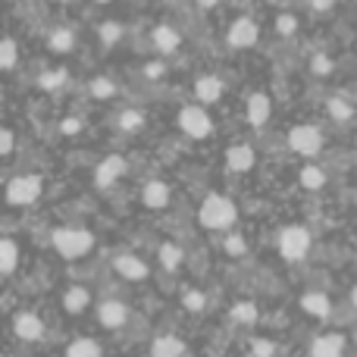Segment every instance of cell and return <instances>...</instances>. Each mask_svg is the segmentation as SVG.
Instances as JSON below:
<instances>
[{"mask_svg":"<svg viewBox=\"0 0 357 357\" xmlns=\"http://www.w3.org/2000/svg\"><path fill=\"white\" fill-rule=\"evenodd\" d=\"M66 79H69L66 69H47V73L38 75V88L41 91H56V88L66 85Z\"/></svg>","mask_w":357,"mask_h":357,"instance_id":"obj_28","label":"cell"},{"mask_svg":"<svg viewBox=\"0 0 357 357\" xmlns=\"http://www.w3.org/2000/svg\"><path fill=\"white\" fill-rule=\"evenodd\" d=\"M98 3H110V0H98Z\"/></svg>","mask_w":357,"mask_h":357,"instance_id":"obj_44","label":"cell"},{"mask_svg":"<svg viewBox=\"0 0 357 357\" xmlns=\"http://www.w3.org/2000/svg\"><path fill=\"white\" fill-rule=\"evenodd\" d=\"M178 129L185 132L188 138H210L213 135V119H210V113L204 110L201 104H191V107H182L178 110Z\"/></svg>","mask_w":357,"mask_h":357,"instance_id":"obj_5","label":"cell"},{"mask_svg":"<svg viewBox=\"0 0 357 357\" xmlns=\"http://www.w3.org/2000/svg\"><path fill=\"white\" fill-rule=\"evenodd\" d=\"M229 317H232V323H238V326L251 329L254 323H257L260 314H257V304H254V301H238V304H232Z\"/></svg>","mask_w":357,"mask_h":357,"instance_id":"obj_24","label":"cell"},{"mask_svg":"<svg viewBox=\"0 0 357 357\" xmlns=\"http://www.w3.org/2000/svg\"><path fill=\"white\" fill-rule=\"evenodd\" d=\"M60 132H63V135H79V132H82V119L79 116H66L60 123Z\"/></svg>","mask_w":357,"mask_h":357,"instance_id":"obj_39","label":"cell"},{"mask_svg":"<svg viewBox=\"0 0 357 357\" xmlns=\"http://www.w3.org/2000/svg\"><path fill=\"white\" fill-rule=\"evenodd\" d=\"M222 251L229 254V257H241V254L248 251V245H245V238H241V235H226V238H222Z\"/></svg>","mask_w":357,"mask_h":357,"instance_id":"obj_35","label":"cell"},{"mask_svg":"<svg viewBox=\"0 0 357 357\" xmlns=\"http://www.w3.org/2000/svg\"><path fill=\"white\" fill-rule=\"evenodd\" d=\"M254 148L251 144H232V148L226 151V167L232 169V173H248V169L254 167Z\"/></svg>","mask_w":357,"mask_h":357,"instance_id":"obj_16","label":"cell"},{"mask_svg":"<svg viewBox=\"0 0 357 357\" xmlns=\"http://www.w3.org/2000/svg\"><path fill=\"white\" fill-rule=\"evenodd\" d=\"M251 357H276V342H270V339H251Z\"/></svg>","mask_w":357,"mask_h":357,"instance_id":"obj_37","label":"cell"},{"mask_svg":"<svg viewBox=\"0 0 357 357\" xmlns=\"http://www.w3.org/2000/svg\"><path fill=\"white\" fill-rule=\"evenodd\" d=\"M16 264H19V245L6 235L3 241H0V273L3 276H10L13 270H16Z\"/></svg>","mask_w":357,"mask_h":357,"instance_id":"obj_25","label":"cell"},{"mask_svg":"<svg viewBox=\"0 0 357 357\" xmlns=\"http://www.w3.org/2000/svg\"><path fill=\"white\" fill-rule=\"evenodd\" d=\"M47 47L54 50V54H69V50L75 47V35H73L69 29H56V31H50Z\"/></svg>","mask_w":357,"mask_h":357,"instance_id":"obj_27","label":"cell"},{"mask_svg":"<svg viewBox=\"0 0 357 357\" xmlns=\"http://www.w3.org/2000/svg\"><path fill=\"white\" fill-rule=\"evenodd\" d=\"M270 113H273V104H270V98H266V94L257 91V94H251V98H248V123H251L254 129L266 126Z\"/></svg>","mask_w":357,"mask_h":357,"instance_id":"obj_17","label":"cell"},{"mask_svg":"<svg viewBox=\"0 0 357 357\" xmlns=\"http://www.w3.org/2000/svg\"><path fill=\"white\" fill-rule=\"evenodd\" d=\"M50 245H54V251L60 254V257L79 260L94 248V235L88 232V229H79V226H60L54 235H50Z\"/></svg>","mask_w":357,"mask_h":357,"instance_id":"obj_2","label":"cell"},{"mask_svg":"<svg viewBox=\"0 0 357 357\" xmlns=\"http://www.w3.org/2000/svg\"><path fill=\"white\" fill-rule=\"evenodd\" d=\"M142 201L148 204L151 210H163L169 204V185L160 182V178L148 182V185H144V191H142Z\"/></svg>","mask_w":357,"mask_h":357,"instance_id":"obj_20","label":"cell"},{"mask_svg":"<svg viewBox=\"0 0 357 357\" xmlns=\"http://www.w3.org/2000/svg\"><path fill=\"white\" fill-rule=\"evenodd\" d=\"M163 73H167V66H163V63H148V66H144V75H148V79H163Z\"/></svg>","mask_w":357,"mask_h":357,"instance_id":"obj_40","label":"cell"},{"mask_svg":"<svg viewBox=\"0 0 357 357\" xmlns=\"http://www.w3.org/2000/svg\"><path fill=\"white\" fill-rule=\"evenodd\" d=\"M66 357H104V348H100V342L82 335V339H73L66 345Z\"/></svg>","mask_w":357,"mask_h":357,"instance_id":"obj_23","label":"cell"},{"mask_svg":"<svg viewBox=\"0 0 357 357\" xmlns=\"http://www.w3.org/2000/svg\"><path fill=\"white\" fill-rule=\"evenodd\" d=\"M13 148H16V138H13V129H3V132H0V154L10 157V154H13Z\"/></svg>","mask_w":357,"mask_h":357,"instance_id":"obj_38","label":"cell"},{"mask_svg":"<svg viewBox=\"0 0 357 357\" xmlns=\"http://www.w3.org/2000/svg\"><path fill=\"white\" fill-rule=\"evenodd\" d=\"M310 6H314V13H329L335 6V0H310Z\"/></svg>","mask_w":357,"mask_h":357,"instance_id":"obj_41","label":"cell"},{"mask_svg":"<svg viewBox=\"0 0 357 357\" xmlns=\"http://www.w3.org/2000/svg\"><path fill=\"white\" fill-rule=\"evenodd\" d=\"M123 173H126V160L119 154H110L107 160L98 163V169H94V185H98V188H110Z\"/></svg>","mask_w":357,"mask_h":357,"instance_id":"obj_13","label":"cell"},{"mask_svg":"<svg viewBox=\"0 0 357 357\" xmlns=\"http://www.w3.org/2000/svg\"><path fill=\"white\" fill-rule=\"evenodd\" d=\"M333 69H335V63H333V56H326V54H314V60H310V73L314 75H333Z\"/></svg>","mask_w":357,"mask_h":357,"instance_id":"obj_34","label":"cell"},{"mask_svg":"<svg viewBox=\"0 0 357 357\" xmlns=\"http://www.w3.org/2000/svg\"><path fill=\"white\" fill-rule=\"evenodd\" d=\"M326 113L333 123H351L354 119V107L348 98H342V94H333V98L326 100Z\"/></svg>","mask_w":357,"mask_h":357,"instance_id":"obj_21","label":"cell"},{"mask_svg":"<svg viewBox=\"0 0 357 357\" xmlns=\"http://www.w3.org/2000/svg\"><path fill=\"white\" fill-rule=\"evenodd\" d=\"M348 301H351V307L357 310V285H354V289H351V295H348Z\"/></svg>","mask_w":357,"mask_h":357,"instance_id":"obj_43","label":"cell"},{"mask_svg":"<svg viewBox=\"0 0 357 357\" xmlns=\"http://www.w3.org/2000/svg\"><path fill=\"white\" fill-rule=\"evenodd\" d=\"M195 3H197V6H201V10H213V6H216V3H220V0H195Z\"/></svg>","mask_w":357,"mask_h":357,"instance_id":"obj_42","label":"cell"},{"mask_svg":"<svg viewBox=\"0 0 357 357\" xmlns=\"http://www.w3.org/2000/svg\"><path fill=\"white\" fill-rule=\"evenodd\" d=\"M195 98L201 100V104H216V100L222 98V79L220 75H201V79L195 82Z\"/></svg>","mask_w":357,"mask_h":357,"instance_id":"obj_18","label":"cell"},{"mask_svg":"<svg viewBox=\"0 0 357 357\" xmlns=\"http://www.w3.org/2000/svg\"><path fill=\"white\" fill-rule=\"evenodd\" d=\"M276 31H279L282 38L295 35V31H298V19L291 16V13H279V16H276Z\"/></svg>","mask_w":357,"mask_h":357,"instance_id":"obj_36","label":"cell"},{"mask_svg":"<svg viewBox=\"0 0 357 357\" xmlns=\"http://www.w3.org/2000/svg\"><path fill=\"white\" fill-rule=\"evenodd\" d=\"M54 3H60V0H54Z\"/></svg>","mask_w":357,"mask_h":357,"instance_id":"obj_45","label":"cell"},{"mask_svg":"<svg viewBox=\"0 0 357 357\" xmlns=\"http://www.w3.org/2000/svg\"><path fill=\"white\" fill-rule=\"evenodd\" d=\"M238 220V207L232 204V197L226 195H207L197 210V222L204 229H213V232H226V229L235 226Z\"/></svg>","mask_w":357,"mask_h":357,"instance_id":"obj_1","label":"cell"},{"mask_svg":"<svg viewBox=\"0 0 357 357\" xmlns=\"http://www.w3.org/2000/svg\"><path fill=\"white\" fill-rule=\"evenodd\" d=\"M142 123H144L142 110H123V113H119V129H123V132L142 129Z\"/></svg>","mask_w":357,"mask_h":357,"instance_id":"obj_32","label":"cell"},{"mask_svg":"<svg viewBox=\"0 0 357 357\" xmlns=\"http://www.w3.org/2000/svg\"><path fill=\"white\" fill-rule=\"evenodd\" d=\"M182 307L188 310V314H204V310H207V295H204L201 289H188L182 295Z\"/></svg>","mask_w":357,"mask_h":357,"instance_id":"obj_30","label":"cell"},{"mask_svg":"<svg viewBox=\"0 0 357 357\" xmlns=\"http://www.w3.org/2000/svg\"><path fill=\"white\" fill-rule=\"evenodd\" d=\"M0 66H3L6 73L16 66V41H13V38H3V44H0Z\"/></svg>","mask_w":357,"mask_h":357,"instance_id":"obj_33","label":"cell"},{"mask_svg":"<svg viewBox=\"0 0 357 357\" xmlns=\"http://www.w3.org/2000/svg\"><path fill=\"white\" fill-rule=\"evenodd\" d=\"M91 98H98V100H110V98H116V82L113 79H107V75H98V79H91Z\"/></svg>","mask_w":357,"mask_h":357,"instance_id":"obj_29","label":"cell"},{"mask_svg":"<svg viewBox=\"0 0 357 357\" xmlns=\"http://www.w3.org/2000/svg\"><path fill=\"white\" fill-rule=\"evenodd\" d=\"M345 335L342 333H320L310 342V357H345Z\"/></svg>","mask_w":357,"mask_h":357,"instance_id":"obj_11","label":"cell"},{"mask_svg":"<svg viewBox=\"0 0 357 357\" xmlns=\"http://www.w3.org/2000/svg\"><path fill=\"white\" fill-rule=\"evenodd\" d=\"M298 304H301L304 314L317 317V320H326V317H333V301H329L326 291H304V295L298 298Z\"/></svg>","mask_w":357,"mask_h":357,"instance_id":"obj_12","label":"cell"},{"mask_svg":"<svg viewBox=\"0 0 357 357\" xmlns=\"http://www.w3.org/2000/svg\"><path fill=\"white\" fill-rule=\"evenodd\" d=\"M298 182H301V188H307V191H320L323 185H326V169L307 163V167H301V173H298Z\"/></svg>","mask_w":357,"mask_h":357,"instance_id":"obj_26","label":"cell"},{"mask_svg":"<svg viewBox=\"0 0 357 357\" xmlns=\"http://www.w3.org/2000/svg\"><path fill=\"white\" fill-rule=\"evenodd\" d=\"M185 354V342L173 333H163L151 342V357H182Z\"/></svg>","mask_w":357,"mask_h":357,"instance_id":"obj_19","label":"cell"},{"mask_svg":"<svg viewBox=\"0 0 357 357\" xmlns=\"http://www.w3.org/2000/svg\"><path fill=\"white\" fill-rule=\"evenodd\" d=\"M88 307H91V291H88L85 285H69L66 295H63V310L79 317V314H85Z\"/></svg>","mask_w":357,"mask_h":357,"instance_id":"obj_14","label":"cell"},{"mask_svg":"<svg viewBox=\"0 0 357 357\" xmlns=\"http://www.w3.org/2000/svg\"><path fill=\"white\" fill-rule=\"evenodd\" d=\"M354 201H357V195H354Z\"/></svg>","mask_w":357,"mask_h":357,"instance_id":"obj_46","label":"cell"},{"mask_svg":"<svg viewBox=\"0 0 357 357\" xmlns=\"http://www.w3.org/2000/svg\"><path fill=\"white\" fill-rule=\"evenodd\" d=\"M41 191H44V178L35 173H25V176L10 178V185H6V201H10L13 207H29V204H35L38 197H41Z\"/></svg>","mask_w":357,"mask_h":357,"instance_id":"obj_4","label":"cell"},{"mask_svg":"<svg viewBox=\"0 0 357 357\" xmlns=\"http://www.w3.org/2000/svg\"><path fill=\"white\" fill-rule=\"evenodd\" d=\"M113 270H116L119 279H126V282H142V279L151 276V266L144 264L142 257H135V254H116V257H113Z\"/></svg>","mask_w":357,"mask_h":357,"instance_id":"obj_10","label":"cell"},{"mask_svg":"<svg viewBox=\"0 0 357 357\" xmlns=\"http://www.w3.org/2000/svg\"><path fill=\"white\" fill-rule=\"evenodd\" d=\"M13 335L22 342H41L44 335H47V326H44V320L35 310H19V314L13 317Z\"/></svg>","mask_w":357,"mask_h":357,"instance_id":"obj_8","label":"cell"},{"mask_svg":"<svg viewBox=\"0 0 357 357\" xmlns=\"http://www.w3.org/2000/svg\"><path fill=\"white\" fill-rule=\"evenodd\" d=\"M289 148L301 157H317L323 151V132L317 126H295L289 132Z\"/></svg>","mask_w":357,"mask_h":357,"instance_id":"obj_6","label":"cell"},{"mask_svg":"<svg viewBox=\"0 0 357 357\" xmlns=\"http://www.w3.org/2000/svg\"><path fill=\"white\" fill-rule=\"evenodd\" d=\"M94 317H98V323L104 329L119 333V329L129 323V304L119 301V298H104V301L98 304V310H94Z\"/></svg>","mask_w":357,"mask_h":357,"instance_id":"obj_7","label":"cell"},{"mask_svg":"<svg viewBox=\"0 0 357 357\" xmlns=\"http://www.w3.org/2000/svg\"><path fill=\"white\" fill-rule=\"evenodd\" d=\"M157 260H160V266H163V270L176 273L178 266L185 264V251L176 245V241H163V245H160V251H157Z\"/></svg>","mask_w":357,"mask_h":357,"instance_id":"obj_22","label":"cell"},{"mask_svg":"<svg viewBox=\"0 0 357 357\" xmlns=\"http://www.w3.org/2000/svg\"><path fill=\"white\" fill-rule=\"evenodd\" d=\"M257 35H260L257 22H254L251 16H238L232 25H229V31H226V41H229V47H238V50H245V47H254V41H257Z\"/></svg>","mask_w":357,"mask_h":357,"instance_id":"obj_9","label":"cell"},{"mask_svg":"<svg viewBox=\"0 0 357 357\" xmlns=\"http://www.w3.org/2000/svg\"><path fill=\"white\" fill-rule=\"evenodd\" d=\"M276 248L282 254V260L298 264V260H304L310 254V232L304 226H285L276 238Z\"/></svg>","mask_w":357,"mask_h":357,"instance_id":"obj_3","label":"cell"},{"mask_svg":"<svg viewBox=\"0 0 357 357\" xmlns=\"http://www.w3.org/2000/svg\"><path fill=\"white\" fill-rule=\"evenodd\" d=\"M151 41H154V47L160 50V54H176L178 47H182V35L173 29L169 22H160L154 29V35H151Z\"/></svg>","mask_w":357,"mask_h":357,"instance_id":"obj_15","label":"cell"},{"mask_svg":"<svg viewBox=\"0 0 357 357\" xmlns=\"http://www.w3.org/2000/svg\"><path fill=\"white\" fill-rule=\"evenodd\" d=\"M98 38H100V44H104V47H113V44L119 41V38H123V25L119 22H100L98 25Z\"/></svg>","mask_w":357,"mask_h":357,"instance_id":"obj_31","label":"cell"}]
</instances>
